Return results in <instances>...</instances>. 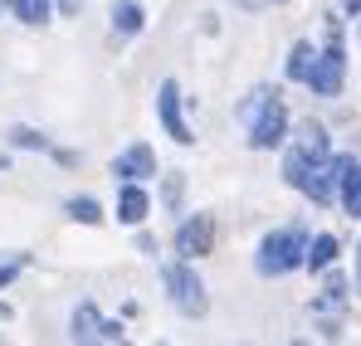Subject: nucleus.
Returning a JSON list of instances; mask_svg holds the SVG:
<instances>
[{"mask_svg": "<svg viewBox=\"0 0 361 346\" xmlns=\"http://www.w3.org/2000/svg\"><path fill=\"white\" fill-rule=\"evenodd\" d=\"M337 200H342V210L361 220V161H352L347 171H342V185H337Z\"/></svg>", "mask_w": 361, "mask_h": 346, "instance_id": "nucleus-14", "label": "nucleus"}, {"mask_svg": "<svg viewBox=\"0 0 361 346\" xmlns=\"http://www.w3.org/2000/svg\"><path fill=\"white\" fill-rule=\"evenodd\" d=\"M215 249V215H185L176 230V254L180 259H205Z\"/></svg>", "mask_w": 361, "mask_h": 346, "instance_id": "nucleus-7", "label": "nucleus"}, {"mask_svg": "<svg viewBox=\"0 0 361 346\" xmlns=\"http://www.w3.org/2000/svg\"><path fill=\"white\" fill-rule=\"evenodd\" d=\"M63 210H68V220H78V225H103V205L88 200V195H73Z\"/></svg>", "mask_w": 361, "mask_h": 346, "instance_id": "nucleus-17", "label": "nucleus"}, {"mask_svg": "<svg viewBox=\"0 0 361 346\" xmlns=\"http://www.w3.org/2000/svg\"><path fill=\"white\" fill-rule=\"evenodd\" d=\"M10 147H20V152H49V137L35 132V127H10Z\"/></svg>", "mask_w": 361, "mask_h": 346, "instance_id": "nucleus-18", "label": "nucleus"}, {"mask_svg": "<svg viewBox=\"0 0 361 346\" xmlns=\"http://www.w3.org/2000/svg\"><path fill=\"white\" fill-rule=\"evenodd\" d=\"M68 327H73V332H68L73 342H103V317H98V307H93V302H78Z\"/></svg>", "mask_w": 361, "mask_h": 346, "instance_id": "nucleus-11", "label": "nucleus"}, {"mask_svg": "<svg viewBox=\"0 0 361 346\" xmlns=\"http://www.w3.org/2000/svg\"><path fill=\"white\" fill-rule=\"evenodd\" d=\"M302 254H307V230H302V225H283V230H274L259 244L254 268H259L264 278H283V273L302 268Z\"/></svg>", "mask_w": 361, "mask_h": 346, "instance_id": "nucleus-1", "label": "nucleus"}, {"mask_svg": "<svg viewBox=\"0 0 361 346\" xmlns=\"http://www.w3.org/2000/svg\"><path fill=\"white\" fill-rule=\"evenodd\" d=\"M264 98H269V88H254V93H249V98H244L240 108H235V117H240V122H249V117L259 113V103H264Z\"/></svg>", "mask_w": 361, "mask_h": 346, "instance_id": "nucleus-20", "label": "nucleus"}, {"mask_svg": "<svg viewBox=\"0 0 361 346\" xmlns=\"http://www.w3.org/2000/svg\"><path fill=\"white\" fill-rule=\"evenodd\" d=\"M10 10H15V20H25V25H44V20H49V0H10Z\"/></svg>", "mask_w": 361, "mask_h": 346, "instance_id": "nucleus-19", "label": "nucleus"}, {"mask_svg": "<svg viewBox=\"0 0 361 346\" xmlns=\"http://www.w3.org/2000/svg\"><path fill=\"white\" fill-rule=\"evenodd\" d=\"M20 264H25V259H10V264H0V288H5V283L20 273Z\"/></svg>", "mask_w": 361, "mask_h": 346, "instance_id": "nucleus-23", "label": "nucleus"}, {"mask_svg": "<svg viewBox=\"0 0 361 346\" xmlns=\"http://www.w3.org/2000/svg\"><path fill=\"white\" fill-rule=\"evenodd\" d=\"M147 210H152V195L142 190V180H122V190H118V220H122V225H142V220H147Z\"/></svg>", "mask_w": 361, "mask_h": 346, "instance_id": "nucleus-10", "label": "nucleus"}, {"mask_svg": "<svg viewBox=\"0 0 361 346\" xmlns=\"http://www.w3.org/2000/svg\"><path fill=\"white\" fill-rule=\"evenodd\" d=\"M347 166H352V156H327V161H317V166L307 171V180H302V195H307L312 205H332Z\"/></svg>", "mask_w": 361, "mask_h": 346, "instance_id": "nucleus-5", "label": "nucleus"}, {"mask_svg": "<svg viewBox=\"0 0 361 346\" xmlns=\"http://www.w3.org/2000/svg\"><path fill=\"white\" fill-rule=\"evenodd\" d=\"M283 137H288V108H283L279 93H269L259 103V113L249 117V147L254 152H274V147H283Z\"/></svg>", "mask_w": 361, "mask_h": 346, "instance_id": "nucleus-3", "label": "nucleus"}, {"mask_svg": "<svg viewBox=\"0 0 361 346\" xmlns=\"http://www.w3.org/2000/svg\"><path fill=\"white\" fill-rule=\"evenodd\" d=\"M342 5H347V10H352V15H361V0H342Z\"/></svg>", "mask_w": 361, "mask_h": 346, "instance_id": "nucleus-25", "label": "nucleus"}, {"mask_svg": "<svg viewBox=\"0 0 361 346\" xmlns=\"http://www.w3.org/2000/svg\"><path fill=\"white\" fill-rule=\"evenodd\" d=\"M357 292H361V244H357Z\"/></svg>", "mask_w": 361, "mask_h": 346, "instance_id": "nucleus-26", "label": "nucleus"}, {"mask_svg": "<svg viewBox=\"0 0 361 346\" xmlns=\"http://www.w3.org/2000/svg\"><path fill=\"white\" fill-rule=\"evenodd\" d=\"M157 117H161V127H166V137L180 142V147H190L195 142V132L185 127V117H180V88L176 78H161L157 83Z\"/></svg>", "mask_w": 361, "mask_h": 346, "instance_id": "nucleus-6", "label": "nucleus"}, {"mask_svg": "<svg viewBox=\"0 0 361 346\" xmlns=\"http://www.w3.org/2000/svg\"><path fill=\"white\" fill-rule=\"evenodd\" d=\"M161 283H166L171 302H176V307L185 312V317H205L210 297H205V283L195 278L190 259H176V264H166V268H161Z\"/></svg>", "mask_w": 361, "mask_h": 346, "instance_id": "nucleus-2", "label": "nucleus"}, {"mask_svg": "<svg viewBox=\"0 0 361 346\" xmlns=\"http://www.w3.org/2000/svg\"><path fill=\"white\" fill-rule=\"evenodd\" d=\"M342 78H347V54H342V35H337V25H332V39H327V49L312 58L307 88H312L317 98H337V93H342Z\"/></svg>", "mask_w": 361, "mask_h": 346, "instance_id": "nucleus-4", "label": "nucleus"}, {"mask_svg": "<svg viewBox=\"0 0 361 346\" xmlns=\"http://www.w3.org/2000/svg\"><path fill=\"white\" fill-rule=\"evenodd\" d=\"M332 259H337V239H332V234H317V239H307L302 268H312V273H327V268H332Z\"/></svg>", "mask_w": 361, "mask_h": 346, "instance_id": "nucleus-13", "label": "nucleus"}, {"mask_svg": "<svg viewBox=\"0 0 361 346\" xmlns=\"http://www.w3.org/2000/svg\"><path fill=\"white\" fill-rule=\"evenodd\" d=\"M0 322H10V302H0Z\"/></svg>", "mask_w": 361, "mask_h": 346, "instance_id": "nucleus-27", "label": "nucleus"}, {"mask_svg": "<svg viewBox=\"0 0 361 346\" xmlns=\"http://www.w3.org/2000/svg\"><path fill=\"white\" fill-rule=\"evenodd\" d=\"M142 25H147V10H142L137 0H118V5H113V35H118V39L142 35Z\"/></svg>", "mask_w": 361, "mask_h": 346, "instance_id": "nucleus-12", "label": "nucleus"}, {"mask_svg": "<svg viewBox=\"0 0 361 346\" xmlns=\"http://www.w3.org/2000/svg\"><path fill=\"white\" fill-rule=\"evenodd\" d=\"M293 152H298L302 161H327V156H332V137H327V127H322V122H302Z\"/></svg>", "mask_w": 361, "mask_h": 346, "instance_id": "nucleus-9", "label": "nucleus"}, {"mask_svg": "<svg viewBox=\"0 0 361 346\" xmlns=\"http://www.w3.org/2000/svg\"><path fill=\"white\" fill-rule=\"evenodd\" d=\"M342 307H347V283H342V273H332L322 297L312 302V312H342Z\"/></svg>", "mask_w": 361, "mask_h": 346, "instance_id": "nucleus-15", "label": "nucleus"}, {"mask_svg": "<svg viewBox=\"0 0 361 346\" xmlns=\"http://www.w3.org/2000/svg\"><path fill=\"white\" fill-rule=\"evenodd\" d=\"M166 205H180V175H166Z\"/></svg>", "mask_w": 361, "mask_h": 346, "instance_id": "nucleus-22", "label": "nucleus"}, {"mask_svg": "<svg viewBox=\"0 0 361 346\" xmlns=\"http://www.w3.org/2000/svg\"><path fill=\"white\" fill-rule=\"evenodd\" d=\"M54 5H59V15H78L83 10V0H54Z\"/></svg>", "mask_w": 361, "mask_h": 346, "instance_id": "nucleus-24", "label": "nucleus"}, {"mask_svg": "<svg viewBox=\"0 0 361 346\" xmlns=\"http://www.w3.org/2000/svg\"><path fill=\"white\" fill-rule=\"evenodd\" d=\"M312 58H317V49H312L307 39H298V44H293V54H288V78H293V83H307Z\"/></svg>", "mask_w": 361, "mask_h": 346, "instance_id": "nucleus-16", "label": "nucleus"}, {"mask_svg": "<svg viewBox=\"0 0 361 346\" xmlns=\"http://www.w3.org/2000/svg\"><path fill=\"white\" fill-rule=\"evenodd\" d=\"M113 175H122V180H152L157 175V152L152 147H127V152H118L113 156Z\"/></svg>", "mask_w": 361, "mask_h": 346, "instance_id": "nucleus-8", "label": "nucleus"}, {"mask_svg": "<svg viewBox=\"0 0 361 346\" xmlns=\"http://www.w3.org/2000/svg\"><path fill=\"white\" fill-rule=\"evenodd\" d=\"M122 337H127L122 322H108V317H103V342H122Z\"/></svg>", "mask_w": 361, "mask_h": 346, "instance_id": "nucleus-21", "label": "nucleus"}]
</instances>
